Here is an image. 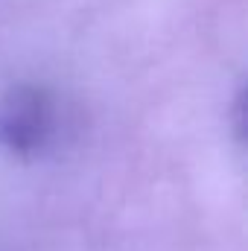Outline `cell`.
Returning a JSON list of instances; mask_svg holds the SVG:
<instances>
[{"mask_svg": "<svg viewBox=\"0 0 248 251\" xmlns=\"http://www.w3.org/2000/svg\"><path fill=\"white\" fill-rule=\"evenodd\" d=\"M234 128H237V137L243 140V128H246V117H243V94H237V100H234Z\"/></svg>", "mask_w": 248, "mask_h": 251, "instance_id": "cell-2", "label": "cell"}, {"mask_svg": "<svg viewBox=\"0 0 248 251\" xmlns=\"http://www.w3.org/2000/svg\"><path fill=\"white\" fill-rule=\"evenodd\" d=\"M53 97L38 85H15L0 100V146L15 158H35L53 137Z\"/></svg>", "mask_w": 248, "mask_h": 251, "instance_id": "cell-1", "label": "cell"}]
</instances>
